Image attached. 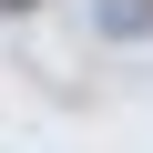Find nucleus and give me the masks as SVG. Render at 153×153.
<instances>
[{"label":"nucleus","mask_w":153,"mask_h":153,"mask_svg":"<svg viewBox=\"0 0 153 153\" xmlns=\"http://www.w3.org/2000/svg\"><path fill=\"white\" fill-rule=\"evenodd\" d=\"M0 10H41V0H0Z\"/></svg>","instance_id":"nucleus-2"},{"label":"nucleus","mask_w":153,"mask_h":153,"mask_svg":"<svg viewBox=\"0 0 153 153\" xmlns=\"http://www.w3.org/2000/svg\"><path fill=\"white\" fill-rule=\"evenodd\" d=\"M92 21H102V41H143L153 31V0H92Z\"/></svg>","instance_id":"nucleus-1"}]
</instances>
